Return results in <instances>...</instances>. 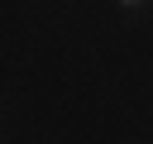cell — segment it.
<instances>
[{"instance_id":"obj_1","label":"cell","mask_w":153,"mask_h":144,"mask_svg":"<svg viewBox=\"0 0 153 144\" xmlns=\"http://www.w3.org/2000/svg\"><path fill=\"white\" fill-rule=\"evenodd\" d=\"M120 5H124V10H139V5H148V0H120Z\"/></svg>"}]
</instances>
